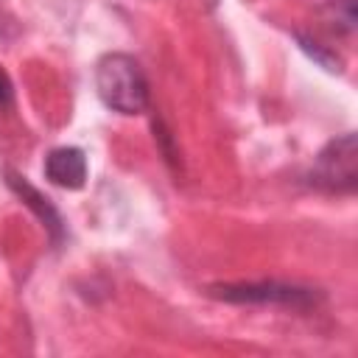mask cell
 <instances>
[{
    "mask_svg": "<svg viewBox=\"0 0 358 358\" xmlns=\"http://www.w3.org/2000/svg\"><path fill=\"white\" fill-rule=\"evenodd\" d=\"M95 90L101 101L120 115H140L148 106V81L140 62L129 53H106L95 64Z\"/></svg>",
    "mask_w": 358,
    "mask_h": 358,
    "instance_id": "1",
    "label": "cell"
},
{
    "mask_svg": "<svg viewBox=\"0 0 358 358\" xmlns=\"http://www.w3.org/2000/svg\"><path fill=\"white\" fill-rule=\"evenodd\" d=\"M11 98H14V90H11V81L6 76V70L0 67V109L3 106H11Z\"/></svg>",
    "mask_w": 358,
    "mask_h": 358,
    "instance_id": "6",
    "label": "cell"
},
{
    "mask_svg": "<svg viewBox=\"0 0 358 358\" xmlns=\"http://www.w3.org/2000/svg\"><path fill=\"white\" fill-rule=\"evenodd\" d=\"M310 182L330 193H350L355 187V134L352 131L324 145V151L316 157V165L310 171Z\"/></svg>",
    "mask_w": 358,
    "mask_h": 358,
    "instance_id": "2",
    "label": "cell"
},
{
    "mask_svg": "<svg viewBox=\"0 0 358 358\" xmlns=\"http://www.w3.org/2000/svg\"><path fill=\"white\" fill-rule=\"evenodd\" d=\"M215 296L229 302H282L294 308H308L313 302V294L308 288L294 285H277V282H260V285H221L213 288Z\"/></svg>",
    "mask_w": 358,
    "mask_h": 358,
    "instance_id": "3",
    "label": "cell"
},
{
    "mask_svg": "<svg viewBox=\"0 0 358 358\" xmlns=\"http://www.w3.org/2000/svg\"><path fill=\"white\" fill-rule=\"evenodd\" d=\"M8 185L22 196V201H25L28 207H34V210L39 213V218H42L50 229H59V215H56V210L48 204V199H42V196L28 185V182H22V179H20V176H14V173H8Z\"/></svg>",
    "mask_w": 358,
    "mask_h": 358,
    "instance_id": "5",
    "label": "cell"
},
{
    "mask_svg": "<svg viewBox=\"0 0 358 358\" xmlns=\"http://www.w3.org/2000/svg\"><path fill=\"white\" fill-rule=\"evenodd\" d=\"M45 176L53 185L64 187V190L84 187V182H87V157H84V151L73 148V145L53 148L45 157Z\"/></svg>",
    "mask_w": 358,
    "mask_h": 358,
    "instance_id": "4",
    "label": "cell"
}]
</instances>
